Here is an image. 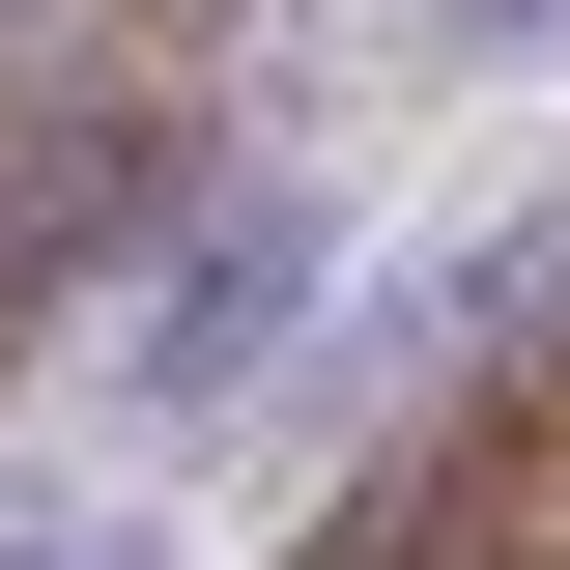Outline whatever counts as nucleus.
<instances>
[{
  "instance_id": "2",
  "label": "nucleus",
  "mask_w": 570,
  "mask_h": 570,
  "mask_svg": "<svg viewBox=\"0 0 570 570\" xmlns=\"http://www.w3.org/2000/svg\"><path fill=\"white\" fill-rule=\"evenodd\" d=\"M0 570H142V513H86V485H0Z\"/></svg>"
},
{
  "instance_id": "3",
  "label": "nucleus",
  "mask_w": 570,
  "mask_h": 570,
  "mask_svg": "<svg viewBox=\"0 0 570 570\" xmlns=\"http://www.w3.org/2000/svg\"><path fill=\"white\" fill-rule=\"evenodd\" d=\"M428 58H570V0H428Z\"/></svg>"
},
{
  "instance_id": "1",
  "label": "nucleus",
  "mask_w": 570,
  "mask_h": 570,
  "mask_svg": "<svg viewBox=\"0 0 570 570\" xmlns=\"http://www.w3.org/2000/svg\"><path fill=\"white\" fill-rule=\"evenodd\" d=\"M314 285H343V228H314V200H200V257L142 285V343H115V400H171V428H200L228 371L314 314Z\"/></svg>"
}]
</instances>
